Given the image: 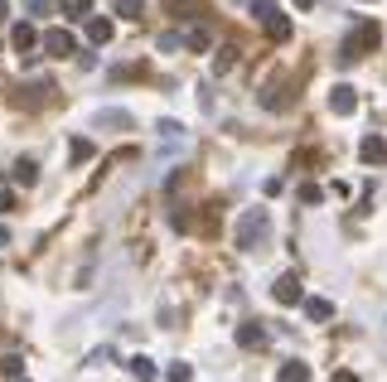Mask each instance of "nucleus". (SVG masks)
<instances>
[{
  "mask_svg": "<svg viewBox=\"0 0 387 382\" xmlns=\"http://www.w3.org/2000/svg\"><path fill=\"white\" fill-rule=\"evenodd\" d=\"M252 15H257V20L267 25V34H271V39H291V20L281 15L271 0H257V5H252Z\"/></svg>",
  "mask_w": 387,
  "mask_h": 382,
  "instance_id": "nucleus-1",
  "label": "nucleus"
},
{
  "mask_svg": "<svg viewBox=\"0 0 387 382\" xmlns=\"http://www.w3.org/2000/svg\"><path fill=\"white\" fill-rule=\"evenodd\" d=\"M169 5H174V15H179V20H198V15L208 10L203 0H169Z\"/></svg>",
  "mask_w": 387,
  "mask_h": 382,
  "instance_id": "nucleus-13",
  "label": "nucleus"
},
{
  "mask_svg": "<svg viewBox=\"0 0 387 382\" xmlns=\"http://www.w3.org/2000/svg\"><path fill=\"white\" fill-rule=\"evenodd\" d=\"M296 5H301V10H315V5H320V0H296Z\"/></svg>",
  "mask_w": 387,
  "mask_h": 382,
  "instance_id": "nucleus-26",
  "label": "nucleus"
},
{
  "mask_svg": "<svg viewBox=\"0 0 387 382\" xmlns=\"http://www.w3.org/2000/svg\"><path fill=\"white\" fill-rule=\"evenodd\" d=\"M126 368H131V378H140V382H155V378H160V368H155V363H150L145 354L126 358Z\"/></svg>",
  "mask_w": 387,
  "mask_h": 382,
  "instance_id": "nucleus-7",
  "label": "nucleus"
},
{
  "mask_svg": "<svg viewBox=\"0 0 387 382\" xmlns=\"http://www.w3.org/2000/svg\"><path fill=\"white\" fill-rule=\"evenodd\" d=\"M29 10H34V15H44V10H49V0H29Z\"/></svg>",
  "mask_w": 387,
  "mask_h": 382,
  "instance_id": "nucleus-24",
  "label": "nucleus"
},
{
  "mask_svg": "<svg viewBox=\"0 0 387 382\" xmlns=\"http://www.w3.org/2000/svg\"><path fill=\"white\" fill-rule=\"evenodd\" d=\"M10 39H15V49H20V58H34V44H39V34H34L29 25H15V34H10Z\"/></svg>",
  "mask_w": 387,
  "mask_h": 382,
  "instance_id": "nucleus-9",
  "label": "nucleus"
},
{
  "mask_svg": "<svg viewBox=\"0 0 387 382\" xmlns=\"http://www.w3.org/2000/svg\"><path fill=\"white\" fill-rule=\"evenodd\" d=\"M44 49L54 58H68V54H78V39H73L68 29H49V34H44Z\"/></svg>",
  "mask_w": 387,
  "mask_h": 382,
  "instance_id": "nucleus-4",
  "label": "nucleus"
},
{
  "mask_svg": "<svg viewBox=\"0 0 387 382\" xmlns=\"http://www.w3.org/2000/svg\"><path fill=\"white\" fill-rule=\"evenodd\" d=\"M5 15H10V0H0V20H5Z\"/></svg>",
  "mask_w": 387,
  "mask_h": 382,
  "instance_id": "nucleus-27",
  "label": "nucleus"
},
{
  "mask_svg": "<svg viewBox=\"0 0 387 382\" xmlns=\"http://www.w3.org/2000/svg\"><path fill=\"white\" fill-rule=\"evenodd\" d=\"M281 382H310V368H305V363H286V368H281Z\"/></svg>",
  "mask_w": 387,
  "mask_h": 382,
  "instance_id": "nucleus-15",
  "label": "nucleus"
},
{
  "mask_svg": "<svg viewBox=\"0 0 387 382\" xmlns=\"http://www.w3.org/2000/svg\"><path fill=\"white\" fill-rule=\"evenodd\" d=\"M184 44H189V49H198V54H203V49H208V29H189V34H184Z\"/></svg>",
  "mask_w": 387,
  "mask_h": 382,
  "instance_id": "nucleus-18",
  "label": "nucleus"
},
{
  "mask_svg": "<svg viewBox=\"0 0 387 382\" xmlns=\"http://www.w3.org/2000/svg\"><path fill=\"white\" fill-rule=\"evenodd\" d=\"M301 198H305V203H320L325 189H320V184H301Z\"/></svg>",
  "mask_w": 387,
  "mask_h": 382,
  "instance_id": "nucleus-22",
  "label": "nucleus"
},
{
  "mask_svg": "<svg viewBox=\"0 0 387 382\" xmlns=\"http://www.w3.org/2000/svg\"><path fill=\"white\" fill-rule=\"evenodd\" d=\"M111 15H121V20H140V15H145V0H116Z\"/></svg>",
  "mask_w": 387,
  "mask_h": 382,
  "instance_id": "nucleus-12",
  "label": "nucleus"
},
{
  "mask_svg": "<svg viewBox=\"0 0 387 382\" xmlns=\"http://www.w3.org/2000/svg\"><path fill=\"white\" fill-rule=\"evenodd\" d=\"M15 179H20V184H34V179H39L34 160H20V164H15Z\"/></svg>",
  "mask_w": 387,
  "mask_h": 382,
  "instance_id": "nucleus-17",
  "label": "nucleus"
},
{
  "mask_svg": "<svg viewBox=\"0 0 387 382\" xmlns=\"http://www.w3.org/2000/svg\"><path fill=\"white\" fill-rule=\"evenodd\" d=\"M5 242H10V232H5V227H0V247H5Z\"/></svg>",
  "mask_w": 387,
  "mask_h": 382,
  "instance_id": "nucleus-28",
  "label": "nucleus"
},
{
  "mask_svg": "<svg viewBox=\"0 0 387 382\" xmlns=\"http://www.w3.org/2000/svg\"><path fill=\"white\" fill-rule=\"evenodd\" d=\"M68 155H73V164H83V160H92V140H83V136H73V145H68Z\"/></svg>",
  "mask_w": 387,
  "mask_h": 382,
  "instance_id": "nucleus-14",
  "label": "nucleus"
},
{
  "mask_svg": "<svg viewBox=\"0 0 387 382\" xmlns=\"http://www.w3.org/2000/svg\"><path fill=\"white\" fill-rule=\"evenodd\" d=\"M305 315H310L315 325H325V320H334V305L320 300V296H310V300H305Z\"/></svg>",
  "mask_w": 387,
  "mask_h": 382,
  "instance_id": "nucleus-11",
  "label": "nucleus"
},
{
  "mask_svg": "<svg viewBox=\"0 0 387 382\" xmlns=\"http://www.w3.org/2000/svg\"><path fill=\"white\" fill-rule=\"evenodd\" d=\"M330 111H334V116H354V111H359V97H354V87H349V82H334Z\"/></svg>",
  "mask_w": 387,
  "mask_h": 382,
  "instance_id": "nucleus-3",
  "label": "nucleus"
},
{
  "mask_svg": "<svg viewBox=\"0 0 387 382\" xmlns=\"http://www.w3.org/2000/svg\"><path fill=\"white\" fill-rule=\"evenodd\" d=\"M0 368H5V378H20V373H25V358H20V354H10L5 363H0Z\"/></svg>",
  "mask_w": 387,
  "mask_h": 382,
  "instance_id": "nucleus-19",
  "label": "nucleus"
},
{
  "mask_svg": "<svg viewBox=\"0 0 387 382\" xmlns=\"http://www.w3.org/2000/svg\"><path fill=\"white\" fill-rule=\"evenodd\" d=\"M334 382H359V378L354 373H334Z\"/></svg>",
  "mask_w": 387,
  "mask_h": 382,
  "instance_id": "nucleus-25",
  "label": "nucleus"
},
{
  "mask_svg": "<svg viewBox=\"0 0 387 382\" xmlns=\"http://www.w3.org/2000/svg\"><path fill=\"white\" fill-rule=\"evenodd\" d=\"M102 126H131V116L126 111H102Z\"/></svg>",
  "mask_w": 387,
  "mask_h": 382,
  "instance_id": "nucleus-21",
  "label": "nucleus"
},
{
  "mask_svg": "<svg viewBox=\"0 0 387 382\" xmlns=\"http://www.w3.org/2000/svg\"><path fill=\"white\" fill-rule=\"evenodd\" d=\"M271 296H276V305H296V300H305L301 276H281L276 286H271Z\"/></svg>",
  "mask_w": 387,
  "mask_h": 382,
  "instance_id": "nucleus-5",
  "label": "nucleus"
},
{
  "mask_svg": "<svg viewBox=\"0 0 387 382\" xmlns=\"http://www.w3.org/2000/svg\"><path fill=\"white\" fill-rule=\"evenodd\" d=\"M359 155H363L368 164H383V160H387V140H383V136H368V140L359 145Z\"/></svg>",
  "mask_w": 387,
  "mask_h": 382,
  "instance_id": "nucleus-8",
  "label": "nucleus"
},
{
  "mask_svg": "<svg viewBox=\"0 0 387 382\" xmlns=\"http://www.w3.org/2000/svg\"><path fill=\"white\" fill-rule=\"evenodd\" d=\"M262 237H267V208H252L242 218V227H237V247L252 252V242H262Z\"/></svg>",
  "mask_w": 387,
  "mask_h": 382,
  "instance_id": "nucleus-2",
  "label": "nucleus"
},
{
  "mask_svg": "<svg viewBox=\"0 0 387 382\" xmlns=\"http://www.w3.org/2000/svg\"><path fill=\"white\" fill-rule=\"evenodd\" d=\"M237 344H242V349H262V344H267V329H262V320H252V325L237 329Z\"/></svg>",
  "mask_w": 387,
  "mask_h": 382,
  "instance_id": "nucleus-6",
  "label": "nucleus"
},
{
  "mask_svg": "<svg viewBox=\"0 0 387 382\" xmlns=\"http://www.w3.org/2000/svg\"><path fill=\"white\" fill-rule=\"evenodd\" d=\"M169 382H189V363H169Z\"/></svg>",
  "mask_w": 387,
  "mask_h": 382,
  "instance_id": "nucleus-23",
  "label": "nucleus"
},
{
  "mask_svg": "<svg viewBox=\"0 0 387 382\" xmlns=\"http://www.w3.org/2000/svg\"><path fill=\"white\" fill-rule=\"evenodd\" d=\"M63 15L68 20H83V15H92V0H63Z\"/></svg>",
  "mask_w": 387,
  "mask_h": 382,
  "instance_id": "nucleus-16",
  "label": "nucleus"
},
{
  "mask_svg": "<svg viewBox=\"0 0 387 382\" xmlns=\"http://www.w3.org/2000/svg\"><path fill=\"white\" fill-rule=\"evenodd\" d=\"M111 34H116V25H111L107 15H102V20H87V39H92V44H111Z\"/></svg>",
  "mask_w": 387,
  "mask_h": 382,
  "instance_id": "nucleus-10",
  "label": "nucleus"
},
{
  "mask_svg": "<svg viewBox=\"0 0 387 382\" xmlns=\"http://www.w3.org/2000/svg\"><path fill=\"white\" fill-rule=\"evenodd\" d=\"M232 63H237V49H223V54L213 58V68H218V73H228V68H232Z\"/></svg>",
  "mask_w": 387,
  "mask_h": 382,
  "instance_id": "nucleus-20",
  "label": "nucleus"
}]
</instances>
